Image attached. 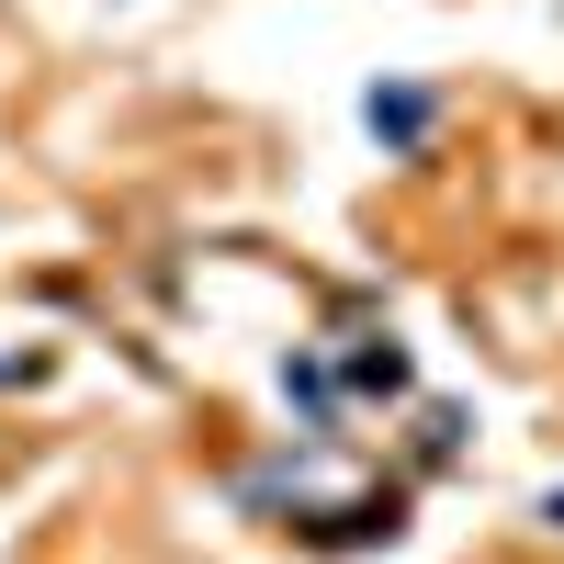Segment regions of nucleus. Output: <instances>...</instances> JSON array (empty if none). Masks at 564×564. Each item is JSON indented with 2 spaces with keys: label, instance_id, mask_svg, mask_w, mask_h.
Instances as JSON below:
<instances>
[{
  "label": "nucleus",
  "instance_id": "2",
  "mask_svg": "<svg viewBox=\"0 0 564 564\" xmlns=\"http://www.w3.org/2000/svg\"><path fill=\"white\" fill-rule=\"evenodd\" d=\"M350 384L361 395H406V350H350Z\"/></svg>",
  "mask_w": 564,
  "mask_h": 564
},
{
  "label": "nucleus",
  "instance_id": "4",
  "mask_svg": "<svg viewBox=\"0 0 564 564\" xmlns=\"http://www.w3.org/2000/svg\"><path fill=\"white\" fill-rule=\"evenodd\" d=\"M542 520H553V531H564V486H553V497H542Z\"/></svg>",
  "mask_w": 564,
  "mask_h": 564
},
{
  "label": "nucleus",
  "instance_id": "3",
  "mask_svg": "<svg viewBox=\"0 0 564 564\" xmlns=\"http://www.w3.org/2000/svg\"><path fill=\"white\" fill-rule=\"evenodd\" d=\"M282 395H305V417H327V372L316 361H282Z\"/></svg>",
  "mask_w": 564,
  "mask_h": 564
},
{
  "label": "nucleus",
  "instance_id": "1",
  "mask_svg": "<svg viewBox=\"0 0 564 564\" xmlns=\"http://www.w3.org/2000/svg\"><path fill=\"white\" fill-rule=\"evenodd\" d=\"M372 135L417 148V135H430V102H417V90H372Z\"/></svg>",
  "mask_w": 564,
  "mask_h": 564
}]
</instances>
